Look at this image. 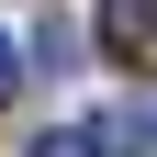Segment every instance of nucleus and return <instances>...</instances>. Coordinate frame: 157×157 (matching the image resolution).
Returning <instances> with one entry per match:
<instances>
[{"instance_id":"1","label":"nucleus","mask_w":157,"mask_h":157,"mask_svg":"<svg viewBox=\"0 0 157 157\" xmlns=\"http://www.w3.org/2000/svg\"><path fill=\"white\" fill-rule=\"evenodd\" d=\"M90 157H157V101H146V90H135L124 112L90 124Z\"/></svg>"},{"instance_id":"3","label":"nucleus","mask_w":157,"mask_h":157,"mask_svg":"<svg viewBox=\"0 0 157 157\" xmlns=\"http://www.w3.org/2000/svg\"><path fill=\"white\" fill-rule=\"evenodd\" d=\"M34 67H56V78L78 67V23H67V11H45V34H34Z\"/></svg>"},{"instance_id":"5","label":"nucleus","mask_w":157,"mask_h":157,"mask_svg":"<svg viewBox=\"0 0 157 157\" xmlns=\"http://www.w3.org/2000/svg\"><path fill=\"white\" fill-rule=\"evenodd\" d=\"M11 78H23V56H11V34H0V90H11Z\"/></svg>"},{"instance_id":"4","label":"nucleus","mask_w":157,"mask_h":157,"mask_svg":"<svg viewBox=\"0 0 157 157\" xmlns=\"http://www.w3.org/2000/svg\"><path fill=\"white\" fill-rule=\"evenodd\" d=\"M23 157H90V135H34Z\"/></svg>"},{"instance_id":"2","label":"nucleus","mask_w":157,"mask_h":157,"mask_svg":"<svg viewBox=\"0 0 157 157\" xmlns=\"http://www.w3.org/2000/svg\"><path fill=\"white\" fill-rule=\"evenodd\" d=\"M101 45L112 56H157V0H101Z\"/></svg>"}]
</instances>
